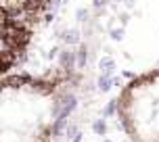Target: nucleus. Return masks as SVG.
<instances>
[{
  "instance_id": "nucleus-1",
  "label": "nucleus",
  "mask_w": 159,
  "mask_h": 142,
  "mask_svg": "<svg viewBox=\"0 0 159 142\" xmlns=\"http://www.w3.org/2000/svg\"><path fill=\"white\" fill-rule=\"evenodd\" d=\"M75 103H78V100H75V96H65V98H63V111H61V115L67 117V115L75 109Z\"/></svg>"
},
{
  "instance_id": "nucleus-2",
  "label": "nucleus",
  "mask_w": 159,
  "mask_h": 142,
  "mask_svg": "<svg viewBox=\"0 0 159 142\" xmlns=\"http://www.w3.org/2000/svg\"><path fill=\"white\" fill-rule=\"evenodd\" d=\"M61 59V65H63L65 69H71L73 63H75V52H71V50H67V52H63V55L59 56Z\"/></svg>"
},
{
  "instance_id": "nucleus-3",
  "label": "nucleus",
  "mask_w": 159,
  "mask_h": 142,
  "mask_svg": "<svg viewBox=\"0 0 159 142\" xmlns=\"http://www.w3.org/2000/svg\"><path fill=\"white\" fill-rule=\"evenodd\" d=\"M98 65H101V69H103L107 75H109V73H113V69H115V61H113L111 56H103Z\"/></svg>"
},
{
  "instance_id": "nucleus-4",
  "label": "nucleus",
  "mask_w": 159,
  "mask_h": 142,
  "mask_svg": "<svg viewBox=\"0 0 159 142\" xmlns=\"http://www.w3.org/2000/svg\"><path fill=\"white\" fill-rule=\"evenodd\" d=\"M111 84H115V79H111L109 78V75H101V78H98V90H101V92H107V90H111Z\"/></svg>"
},
{
  "instance_id": "nucleus-5",
  "label": "nucleus",
  "mask_w": 159,
  "mask_h": 142,
  "mask_svg": "<svg viewBox=\"0 0 159 142\" xmlns=\"http://www.w3.org/2000/svg\"><path fill=\"white\" fill-rule=\"evenodd\" d=\"M65 123H67V117L59 115V117H57V121H55V127H52V134H59V132L65 127Z\"/></svg>"
},
{
  "instance_id": "nucleus-6",
  "label": "nucleus",
  "mask_w": 159,
  "mask_h": 142,
  "mask_svg": "<svg viewBox=\"0 0 159 142\" xmlns=\"http://www.w3.org/2000/svg\"><path fill=\"white\" fill-rule=\"evenodd\" d=\"M92 130H94L96 134H101V136H103L105 132H107V126H105V121H103V119H98V121H94V126H92Z\"/></svg>"
},
{
  "instance_id": "nucleus-7",
  "label": "nucleus",
  "mask_w": 159,
  "mask_h": 142,
  "mask_svg": "<svg viewBox=\"0 0 159 142\" xmlns=\"http://www.w3.org/2000/svg\"><path fill=\"white\" fill-rule=\"evenodd\" d=\"M63 40L67 44H75V42H80V36H78V32H67Z\"/></svg>"
},
{
  "instance_id": "nucleus-8",
  "label": "nucleus",
  "mask_w": 159,
  "mask_h": 142,
  "mask_svg": "<svg viewBox=\"0 0 159 142\" xmlns=\"http://www.w3.org/2000/svg\"><path fill=\"white\" fill-rule=\"evenodd\" d=\"M67 136H69V138H75V136H78V127L69 126V127H67Z\"/></svg>"
},
{
  "instance_id": "nucleus-9",
  "label": "nucleus",
  "mask_w": 159,
  "mask_h": 142,
  "mask_svg": "<svg viewBox=\"0 0 159 142\" xmlns=\"http://www.w3.org/2000/svg\"><path fill=\"white\" fill-rule=\"evenodd\" d=\"M113 109H115V104H113V103H109V104H107V109L103 111V115H105V117H107V115H111V113H113Z\"/></svg>"
},
{
  "instance_id": "nucleus-10",
  "label": "nucleus",
  "mask_w": 159,
  "mask_h": 142,
  "mask_svg": "<svg viewBox=\"0 0 159 142\" xmlns=\"http://www.w3.org/2000/svg\"><path fill=\"white\" fill-rule=\"evenodd\" d=\"M121 36H124V32H121V29H115V32H111V38H113V40H121Z\"/></svg>"
},
{
  "instance_id": "nucleus-11",
  "label": "nucleus",
  "mask_w": 159,
  "mask_h": 142,
  "mask_svg": "<svg viewBox=\"0 0 159 142\" xmlns=\"http://www.w3.org/2000/svg\"><path fill=\"white\" fill-rule=\"evenodd\" d=\"M84 61H86V48L80 50V65H84Z\"/></svg>"
},
{
  "instance_id": "nucleus-12",
  "label": "nucleus",
  "mask_w": 159,
  "mask_h": 142,
  "mask_svg": "<svg viewBox=\"0 0 159 142\" xmlns=\"http://www.w3.org/2000/svg\"><path fill=\"white\" fill-rule=\"evenodd\" d=\"M80 140H82V136H80V134L75 136V138H73V142H80Z\"/></svg>"
},
{
  "instance_id": "nucleus-13",
  "label": "nucleus",
  "mask_w": 159,
  "mask_h": 142,
  "mask_svg": "<svg viewBox=\"0 0 159 142\" xmlns=\"http://www.w3.org/2000/svg\"><path fill=\"white\" fill-rule=\"evenodd\" d=\"M105 142H111V140H105Z\"/></svg>"
}]
</instances>
